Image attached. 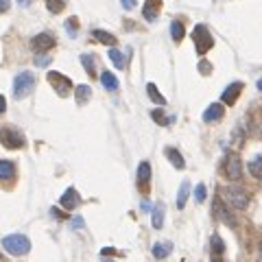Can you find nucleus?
Segmentation results:
<instances>
[{
  "label": "nucleus",
  "mask_w": 262,
  "mask_h": 262,
  "mask_svg": "<svg viewBox=\"0 0 262 262\" xmlns=\"http://www.w3.org/2000/svg\"><path fill=\"white\" fill-rule=\"evenodd\" d=\"M166 157H168V162H170V164H173L177 170H181L183 166H186V162H183L181 153H179L177 148H170V147H168V148H166Z\"/></svg>",
  "instance_id": "nucleus-16"
},
{
  "label": "nucleus",
  "mask_w": 262,
  "mask_h": 262,
  "mask_svg": "<svg viewBox=\"0 0 262 262\" xmlns=\"http://www.w3.org/2000/svg\"><path fill=\"white\" fill-rule=\"evenodd\" d=\"M46 7L50 13H59L66 7V0H46Z\"/></svg>",
  "instance_id": "nucleus-29"
},
{
  "label": "nucleus",
  "mask_w": 262,
  "mask_h": 262,
  "mask_svg": "<svg viewBox=\"0 0 262 262\" xmlns=\"http://www.w3.org/2000/svg\"><path fill=\"white\" fill-rule=\"evenodd\" d=\"M160 7H162V0H147V4H144V9H142L144 20L155 22L157 13H160Z\"/></svg>",
  "instance_id": "nucleus-13"
},
{
  "label": "nucleus",
  "mask_w": 262,
  "mask_h": 262,
  "mask_svg": "<svg viewBox=\"0 0 262 262\" xmlns=\"http://www.w3.org/2000/svg\"><path fill=\"white\" fill-rule=\"evenodd\" d=\"M109 59L114 61V66H116V68H125V55H122L120 50H118V48H109Z\"/></svg>",
  "instance_id": "nucleus-26"
},
{
  "label": "nucleus",
  "mask_w": 262,
  "mask_h": 262,
  "mask_svg": "<svg viewBox=\"0 0 262 262\" xmlns=\"http://www.w3.org/2000/svg\"><path fill=\"white\" fill-rule=\"evenodd\" d=\"M0 260H2V258H0Z\"/></svg>",
  "instance_id": "nucleus-46"
},
{
  "label": "nucleus",
  "mask_w": 262,
  "mask_h": 262,
  "mask_svg": "<svg viewBox=\"0 0 262 262\" xmlns=\"http://www.w3.org/2000/svg\"><path fill=\"white\" fill-rule=\"evenodd\" d=\"M192 42H195V48H196V52H208L210 48L214 46V37L210 35V31L205 29L203 24H196L195 26V31H192Z\"/></svg>",
  "instance_id": "nucleus-4"
},
{
  "label": "nucleus",
  "mask_w": 262,
  "mask_h": 262,
  "mask_svg": "<svg viewBox=\"0 0 262 262\" xmlns=\"http://www.w3.org/2000/svg\"><path fill=\"white\" fill-rule=\"evenodd\" d=\"M170 35H173V39L175 42H181L183 39V24L179 20H175V22H170Z\"/></svg>",
  "instance_id": "nucleus-25"
},
{
  "label": "nucleus",
  "mask_w": 262,
  "mask_h": 262,
  "mask_svg": "<svg viewBox=\"0 0 262 262\" xmlns=\"http://www.w3.org/2000/svg\"><path fill=\"white\" fill-rule=\"evenodd\" d=\"M188 195H190V183H188V181H181V186H179V192H177V208H179V210L186 208Z\"/></svg>",
  "instance_id": "nucleus-20"
},
{
  "label": "nucleus",
  "mask_w": 262,
  "mask_h": 262,
  "mask_svg": "<svg viewBox=\"0 0 262 262\" xmlns=\"http://www.w3.org/2000/svg\"><path fill=\"white\" fill-rule=\"evenodd\" d=\"M70 227H74V229H83V227H85V221H83L81 216H77V218L70 221Z\"/></svg>",
  "instance_id": "nucleus-34"
},
{
  "label": "nucleus",
  "mask_w": 262,
  "mask_h": 262,
  "mask_svg": "<svg viewBox=\"0 0 262 262\" xmlns=\"http://www.w3.org/2000/svg\"><path fill=\"white\" fill-rule=\"evenodd\" d=\"M151 223H153L155 229H162V225H164V203H155V205H153Z\"/></svg>",
  "instance_id": "nucleus-14"
},
{
  "label": "nucleus",
  "mask_w": 262,
  "mask_h": 262,
  "mask_svg": "<svg viewBox=\"0 0 262 262\" xmlns=\"http://www.w3.org/2000/svg\"><path fill=\"white\" fill-rule=\"evenodd\" d=\"M243 83L240 81H234V83H229V87H225L223 90V96H221V100H225L227 105H234L236 103V98H238V94L243 92Z\"/></svg>",
  "instance_id": "nucleus-11"
},
{
  "label": "nucleus",
  "mask_w": 262,
  "mask_h": 262,
  "mask_svg": "<svg viewBox=\"0 0 262 262\" xmlns=\"http://www.w3.org/2000/svg\"><path fill=\"white\" fill-rule=\"evenodd\" d=\"M147 94H148V98H151L153 103H157V105H164L166 103V98L160 94V90L155 87V83H148V85H147Z\"/></svg>",
  "instance_id": "nucleus-24"
},
{
  "label": "nucleus",
  "mask_w": 262,
  "mask_h": 262,
  "mask_svg": "<svg viewBox=\"0 0 262 262\" xmlns=\"http://www.w3.org/2000/svg\"><path fill=\"white\" fill-rule=\"evenodd\" d=\"M74 96H77V103L79 105L87 103V100H90V96H92L90 85H77V87H74Z\"/></svg>",
  "instance_id": "nucleus-23"
},
{
  "label": "nucleus",
  "mask_w": 262,
  "mask_h": 262,
  "mask_svg": "<svg viewBox=\"0 0 262 262\" xmlns=\"http://www.w3.org/2000/svg\"><path fill=\"white\" fill-rule=\"evenodd\" d=\"M13 175H16V166H13V162L0 160V181H9V179H13Z\"/></svg>",
  "instance_id": "nucleus-15"
},
{
  "label": "nucleus",
  "mask_w": 262,
  "mask_h": 262,
  "mask_svg": "<svg viewBox=\"0 0 262 262\" xmlns=\"http://www.w3.org/2000/svg\"><path fill=\"white\" fill-rule=\"evenodd\" d=\"M92 33H94V37L98 39L100 44H105V46H116V37H114L112 33H107V31L96 29V31H92Z\"/></svg>",
  "instance_id": "nucleus-22"
},
{
  "label": "nucleus",
  "mask_w": 262,
  "mask_h": 262,
  "mask_svg": "<svg viewBox=\"0 0 262 262\" xmlns=\"http://www.w3.org/2000/svg\"><path fill=\"white\" fill-rule=\"evenodd\" d=\"M205 195H208V190H205V183H199V186L195 188V199H196V203H203V201H205Z\"/></svg>",
  "instance_id": "nucleus-31"
},
{
  "label": "nucleus",
  "mask_w": 262,
  "mask_h": 262,
  "mask_svg": "<svg viewBox=\"0 0 262 262\" xmlns=\"http://www.w3.org/2000/svg\"><path fill=\"white\" fill-rule=\"evenodd\" d=\"M79 203H81V196H79V192L74 190V188H68V190L61 195V199H59V205L64 210H74Z\"/></svg>",
  "instance_id": "nucleus-10"
},
{
  "label": "nucleus",
  "mask_w": 262,
  "mask_h": 262,
  "mask_svg": "<svg viewBox=\"0 0 262 262\" xmlns=\"http://www.w3.org/2000/svg\"><path fill=\"white\" fill-rule=\"evenodd\" d=\"M221 196L227 205H231L234 210H245L249 205V192L240 186H225L221 188Z\"/></svg>",
  "instance_id": "nucleus-1"
},
{
  "label": "nucleus",
  "mask_w": 262,
  "mask_h": 262,
  "mask_svg": "<svg viewBox=\"0 0 262 262\" xmlns=\"http://www.w3.org/2000/svg\"><path fill=\"white\" fill-rule=\"evenodd\" d=\"M2 247L11 256H26L31 251V240L24 234H11V236H4L2 238Z\"/></svg>",
  "instance_id": "nucleus-2"
},
{
  "label": "nucleus",
  "mask_w": 262,
  "mask_h": 262,
  "mask_svg": "<svg viewBox=\"0 0 262 262\" xmlns=\"http://www.w3.org/2000/svg\"><path fill=\"white\" fill-rule=\"evenodd\" d=\"M151 118L157 122V125H170V122H173V118L164 116V114H162L160 109H155V112H151Z\"/></svg>",
  "instance_id": "nucleus-28"
},
{
  "label": "nucleus",
  "mask_w": 262,
  "mask_h": 262,
  "mask_svg": "<svg viewBox=\"0 0 262 262\" xmlns=\"http://www.w3.org/2000/svg\"><path fill=\"white\" fill-rule=\"evenodd\" d=\"M214 214L218 216V221H223L225 225H229V227H236V218H234V214L229 212V208H227V203L218 196L216 201H214Z\"/></svg>",
  "instance_id": "nucleus-8"
},
{
  "label": "nucleus",
  "mask_w": 262,
  "mask_h": 262,
  "mask_svg": "<svg viewBox=\"0 0 262 262\" xmlns=\"http://www.w3.org/2000/svg\"><path fill=\"white\" fill-rule=\"evenodd\" d=\"M35 83L37 81H35L33 72H29V70L20 72L16 77V81H13V96H16V98H26V96L35 90Z\"/></svg>",
  "instance_id": "nucleus-3"
},
{
  "label": "nucleus",
  "mask_w": 262,
  "mask_h": 262,
  "mask_svg": "<svg viewBox=\"0 0 262 262\" xmlns=\"http://www.w3.org/2000/svg\"><path fill=\"white\" fill-rule=\"evenodd\" d=\"M52 46H55V37H52L50 33H39V35H35V37L31 39V48H33L35 52L50 50Z\"/></svg>",
  "instance_id": "nucleus-9"
},
{
  "label": "nucleus",
  "mask_w": 262,
  "mask_h": 262,
  "mask_svg": "<svg viewBox=\"0 0 262 262\" xmlns=\"http://www.w3.org/2000/svg\"><path fill=\"white\" fill-rule=\"evenodd\" d=\"M17 4H22V7H29L31 0H17Z\"/></svg>",
  "instance_id": "nucleus-41"
},
{
  "label": "nucleus",
  "mask_w": 262,
  "mask_h": 262,
  "mask_svg": "<svg viewBox=\"0 0 262 262\" xmlns=\"http://www.w3.org/2000/svg\"><path fill=\"white\" fill-rule=\"evenodd\" d=\"M66 29H68V37H77V17H70L66 22Z\"/></svg>",
  "instance_id": "nucleus-32"
},
{
  "label": "nucleus",
  "mask_w": 262,
  "mask_h": 262,
  "mask_svg": "<svg viewBox=\"0 0 262 262\" xmlns=\"http://www.w3.org/2000/svg\"><path fill=\"white\" fill-rule=\"evenodd\" d=\"M170 251H173V243H168V240L153 245V256H155V258H166Z\"/></svg>",
  "instance_id": "nucleus-19"
},
{
  "label": "nucleus",
  "mask_w": 262,
  "mask_h": 262,
  "mask_svg": "<svg viewBox=\"0 0 262 262\" xmlns=\"http://www.w3.org/2000/svg\"><path fill=\"white\" fill-rule=\"evenodd\" d=\"M260 251H262V243H260Z\"/></svg>",
  "instance_id": "nucleus-44"
},
{
  "label": "nucleus",
  "mask_w": 262,
  "mask_h": 262,
  "mask_svg": "<svg viewBox=\"0 0 262 262\" xmlns=\"http://www.w3.org/2000/svg\"><path fill=\"white\" fill-rule=\"evenodd\" d=\"M100 83H103V87H105V90H109V92L118 90V79L114 77L112 72H107V70L100 74Z\"/></svg>",
  "instance_id": "nucleus-21"
},
{
  "label": "nucleus",
  "mask_w": 262,
  "mask_h": 262,
  "mask_svg": "<svg viewBox=\"0 0 262 262\" xmlns=\"http://www.w3.org/2000/svg\"><path fill=\"white\" fill-rule=\"evenodd\" d=\"M212 262H221V260H212Z\"/></svg>",
  "instance_id": "nucleus-45"
},
{
  "label": "nucleus",
  "mask_w": 262,
  "mask_h": 262,
  "mask_svg": "<svg viewBox=\"0 0 262 262\" xmlns=\"http://www.w3.org/2000/svg\"><path fill=\"white\" fill-rule=\"evenodd\" d=\"M247 168H249V173H251L256 179H262V153H258V155L249 162Z\"/></svg>",
  "instance_id": "nucleus-18"
},
{
  "label": "nucleus",
  "mask_w": 262,
  "mask_h": 262,
  "mask_svg": "<svg viewBox=\"0 0 262 262\" xmlns=\"http://www.w3.org/2000/svg\"><path fill=\"white\" fill-rule=\"evenodd\" d=\"M210 247H212V253H214V256H221V253L225 251V243H223L221 236H216V234H214L212 240H210Z\"/></svg>",
  "instance_id": "nucleus-27"
},
{
  "label": "nucleus",
  "mask_w": 262,
  "mask_h": 262,
  "mask_svg": "<svg viewBox=\"0 0 262 262\" xmlns=\"http://www.w3.org/2000/svg\"><path fill=\"white\" fill-rule=\"evenodd\" d=\"M48 81H50V85L55 87V92L61 98H66L70 94V90H72V81L68 77H64L61 72H48Z\"/></svg>",
  "instance_id": "nucleus-6"
},
{
  "label": "nucleus",
  "mask_w": 262,
  "mask_h": 262,
  "mask_svg": "<svg viewBox=\"0 0 262 262\" xmlns=\"http://www.w3.org/2000/svg\"><path fill=\"white\" fill-rule=\"evenodd\" d=\"M81 64H83L87 74H94V59H92L90 55H81Z\"/></svg>",
  "instance_id": "nucleus-30"
},
{
  "label": "nucleus",
  "mask_w": 262,
  "mask_h": 262,
  "mask_svg": "<svg viewBox=\"0 0 262 262\" xmlns=\"http://www.w3.org/2000/svg\"><path fill=\"white\" fill-rule=\"evenodd\" d=\"M4 109H7V100H4V96L0 94V114H4Z\"/></svg>",
  "instance_id": "nucleus-38"
},
{
  "label": "nucleus",
  "mask_w": 262,
  "mask_h": 262,
  "mask_svg": "<svg viewBox=\"0 0 262 262\" xmlns=\"http://www.w3.org/2000/svg\"><path fill=\"white\" fill-rule=\"evenodd\" d=\"M50 61V57H35V64L37 66H46Z\"/></svg>",
  "instance_id": "nucleus-37"
},
{
  "label": "nucleus",
  "mask_w": 262,
  "mask_h": 262,
  "mask_svg": "<svg viewBox=\"0 0 262 262\" xmlns=\"http://www.w3.org/2000/svg\"><path fill=\"white\" fill-rule=\"evenodd\" d=\"M9 7H11V2H9V0H0V13H7Z\"/></svg>",
  "instance_id": "nucleus-35"
},
{
  "label": "nucleus",
  "mask_w": 262,
  "mask_h": 262,
  "mask_svg": "<svg viewBox=\"0 0 262 262\" xmlns=\"http://www.w3.org/2000/svg\"><path fill=\"white\" fill-rule=\"evenodd\" d=\"M100 262H114V260H107V258H103V260H100Z\"/></svg>",
  "instance_id": "nucleus-43"
},
{
  "label": "nucleus",
  "mask_w": 262,
  "mask_h": 262,
  "mask_svg": "<svg viewBox=\"0 0 262 262\" xmlns=\"http://www.w3.org/2000/svg\"><path fill=\"white\" fill-rule=\"evenodd\" d=\"M135 2H138V0H120V4H122L125 9H133Z\"/></svg>",
  "instance_id": "nucleus-36"
},
{
  "label": "nucleus",
  "mask_w": 262,
  "mask_h": 262,
  "mask_svg": "<svg viewBox=\"0 0 262 262\" xmlns=\"http://www.w3.org/2000/svg\"><path fill=\"white\" fill-rule=\"evenodd\" d=\"M223 175L229 181H238L243 177V164H240V157L236 153H227L225 162H223Z\"/></svg>",
  "instance_id": "nucleus-5"
},
{
  "label": "nucleus",
  "mask_w": 262,
  "mask_h": 262,
  "mask_svg": "<svg viewBox=\"0 0 262 262\" xmlns=\"http://www.w3.org/2000/svg\"><path fill=\"white\" fill-rule=\"evenodd\" d=\"M199 72L201 74H210L212 72V64H210V61H199Z\"/></svg>",
  "instance_id": "nucleus-33"
},
{
  "label": "nucleus",
  "mask_w": 262,
  "mask_h": 262,
  "mask_svg": "<svg viewBox=\"0 0 262 262\" xmlns=\"http://www.w3.org/2000/svg\"><path fill=\"white\" fill-rule=\"evenodd\" d=\"M148 179H151V164H148V162H140V166H138V183L140 186H147Z\"/></svg>",
  "instance_id": "nucleus-17"
},
{
  "label": "nucleus",
  "mask_w": 262,
  "mask_h": 262,
  "mask_svg": "<svg viewBox=\"0 0 262 262\" xmlns=\"http://www.w3.org/2000/svg\"><path fill=\"white\" fill-rule=\"evenodd\" d=\"M100 253H103V256H109V253H114V249H112V247H105Z\"/></svg>",
  "instance_id": "nucleus-39"
},
{
  "label": "nucleus",
  "mask_w": 262,
  "mask_h": 262,
  "mask_svg": "<svg viewBox=\"0 0 262 262\" xmlns=\"http://www.w3.org/2000/svg\"><path fill=\"white\" fill-rule=\"evenodd\" d=\"M256 87H258V90H260V92H262V79H258V83H256Z\"/></svg>",
  "instance_id": "nucleus-42"
},
{
  "label": "nucleus",
  "mask_w": 262,
  "mask_h": 262,
  "mask_svg": "<svg viewBox=\"0 0 262 262\" xmlns=\"http://www.w3.org/2000/svg\"><path fill=\"white\" fill-rule=\"evenodd\" d=\"M140 208H142V210H151V203H148V201H142V205H140Z\"/></svg>",
  "instance_id": "nucleus-40"
},
{
  "label": "nucleus",
  "mask_w": 262,
  "mask_h": 262,
  "mask_svg": "<svg viewBox=\"0 0 262 262\" xmlns=\"http://www.w3.org/2000/svg\"><path fill=\"white\" fill-rule=\"evenodd\" d=\"M223 116H225V109H223L221 103H212V105H210V107L203 112V120H205V122H218Z\"/></svg>",
  "instance_id": "nucleus-12"
},
{
  "label": "nucleus",
  "mask_w": 262,
  "mask_h": 262,
  "mask_svg": "<svg viewBox=\"0 0 262 262\" xmlns=\"http://www.w3.org/2000/svg\"><path fill=\"white\" fill-rule=\"evenodd\" d=\"M0 142L7 148H20L22 144H24V138H22V133L17 129H13V127H2V129H0Z\"/></svg>",
  "instance_id": "nucleus-7"
}]
</instances>
